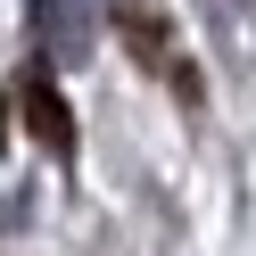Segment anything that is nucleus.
<instances>
[{
	"instance_id": "1",
	"label": "nucleus",
	"mask_w": 256,
	"mask_h": 256,
	"mask_svg": "<svg viewBox=\"0 0 256 256\" xmlns=\"http://www.w3.org/2000/svg\"><path fill=\"white\" fill-rule=\"evenodd\" d=\"M116 34L132 42V58H140L149 74H166V83H174V100H182V108H198V74L182 66V50H174L166 17H157L149 0H124V8H116Z\"/></svg>"
},
{
	"instance_id": "2",
	"label": "nucleus",
	"mask_w": 256,
	"mask_h": 256,
	"mask_svg": "<svg viewBox=\"0 0 256 256\" xmlns=\"http://www.w3.org/2000/svg\"><path fill=\"white\" fill-rule=\"evenodd\" d=\"M17 116H25V132L50 157H74V108H66V91H58L50 58H34V66L17 74Z\"/></svg>"
},
{
	"instance_id": "3",
	"label": "nucleus",
	"mask_w": 256,
	"mask_h": 256,
	"mask_svg": "<svg viewBox=\"0 0 256 256\" xmlns=\"http://www.w3.org/2000/svg\"><path fill=\"white\" fill-rule=\"evenodd\" d=\"M0 132H8V100H0Z\"/></svg>"
}]
</instances>
